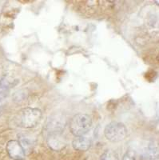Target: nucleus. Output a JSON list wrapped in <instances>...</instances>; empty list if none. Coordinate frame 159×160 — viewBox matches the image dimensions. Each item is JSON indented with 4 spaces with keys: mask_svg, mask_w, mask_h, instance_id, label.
Returning <instances> with one entry per match:
<instances>
[{
    "mask_svg": "<svg viewBox=\"0 0 159 160\" xmlns=\"http://www.w3.org/2000/svg\"><path fill=\"white\" fill-rule=\"evenodd\" d=\"M122 160H136L135 155L132 151H128L123 156Z\"/></svg>",
    "mask_w": 159,
    "mask_h": 160,
    "instance_id": "obj_9",
    "label": "nucleus"
},
{
    "mask_svg": "<svg viewBox=\"0 0 159 160\" xmlns=\"http://www.w3.org/2000/svg\"><path fill=\"white\" fill-rule=\"evenodd\" d=\"M47 143L51 149L55 151H60L66 148V141L64 137L58 132H53L48 136Z\"/></svg>",
    "mask_w": 159,
    "mask_h": 160,
    "instance_id": "obj_5",
    "label": "nucleus"
},
{
    "mask_svg": "<svg viewBox=\"0 0 159 160\" xmlns=\"http://www.w3.org/2000/svg\"><path fill=\"white\" fill-rule=\"evenodd\" d=\"M2 108L0 107V115H1V114H2Z\"/></svg>",
    "mask_w": 159,
    "mask_h": 160,
    "instance_id": "obj_10",
    "label": "nucleus"
},
{
    "mask_svg": "<svg viewBox=\"0 0 159 160\" xmlns=\"http://www.w3.org/2000/svg\"><path fill=\"white\" fill-rule=\"evenodd\" d=\"M7 151L13 160H23L26 157L25 150L18 140H10L7 144Z\"/></svg>",
    "mask_w": 159,
    "mask_h": 160,
    "instance_id": "obj_4",
    "label": "nucleus"
},
{
    "mask_svg": "<svg viewBox=\"0 0 159 160\" xmlns=\"http://www.w3.org/2000/svg\"><path fill=\"white\" fill-rule=\"evenodd\" d=\"M92 127V118L87 114L75 115L71 120L70 128L75 137L86 135Z\"/></svg>",
    "mask_w": 159,
    "mask_h": 160,
    "instance_id": "obj_1",
    "label": "nucleus"
},
{
    "mask_svg": "<svg viewBox=\"0 0 159 160\" xmlns=\"http://www.w3.org/2000/svg\"><path fill=\"white\" fill-rule=\"evenodd\" d=\"M8 91H9V88L7 84H0V101L7 96Z\"/></svg>",
    "mask_w": 159,
    "mask_h": 160,
    "instance_id": "obj_8",
    "label": "nucleus"
},
{
    "mask_svg": "<svg viewBox=\"0 0 159 160\" xmlns=\"http://www.w3.org/2000/svg\"><path fill=\"white\" fill-rule=\"evenodd\" d=\"M99 160H119L118 155L112 150H108L103 153Z\"/></svg>",
    "mask_w": 159,
    "mask_h": 160,
    "instance_id": "obj_7",
    "label": "nucleus"
},
{
    "mask_svg": "<svg viewBox=\"0 0 159 160\" xmlns=\"http://www.w3.org/2000/svg\"><path fill=\"white\" fill-rule=\"evenodd\" d=\"M72 146L74 150L80 151H87L91 146V140L84 135L75 137L72 142Z\"/></svg>",
    "mask_w": 159,
    "mask_h": 160,
    "instance_id": "obj_6",
    "label": "nucleus"
},
{
    "mask_svg": "<svg viewBox=\"0 0 159 160\" xmlns=\"http://www.w3.org/2000/svg\"><path fill=\"white\" fill-rule=\"evenodd\" d=\"M104 135L110 142H120L127 136V128L122 122H111L106 126Z\"/></svg>",
    "mask_w": 159,
    "mask_h": 160,
    "instance_id": "obj_2",
    "label": "nucleus"
},
{
    "mask_svg": "<svg viewBox=\"0 0 159 160\" xmlns=\"http://www.w3.org/2000/svg\"><path fill=\"white\" fill-rule=\"evenodd\" d=\"M19 112L20 124L24 128H34L42 118V111L38 108H27Z\"/></svg>",
    "mask_w": 159,
    "mask_h": 160,
    "instance_id": "obj_3",
    "label": "nucleus"
}]
</instances>
